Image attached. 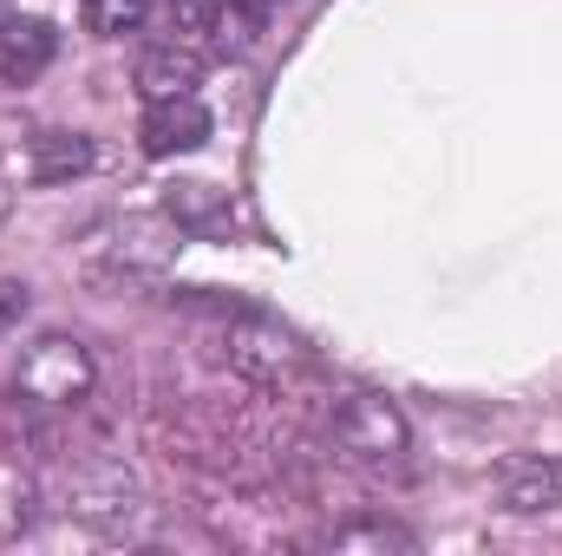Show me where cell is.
<instances>
[{
	"label": "cell",
	"instance_id": "cell-12",
	"mask_svg": "<svg viewBox=\"0 0 562 556\" xmlns=\"http://www.w3.org/2000/svg\"><path fill=\"white\" fill-rule=\"evenodd\" d=\"M33 524V478L20 465H0V537H20Z\"/></svg>",
	"mask_w": 562,
	"mask_h": 556
},
{
	"label": "cell",
	"instance_id": "cell-5",
	"mask_svg": "<svg viewBox=\"0 0 562 556\" xmlns=\"http://www.w3.org/2000/svg\"><path fill=\"white\" fill-rule=\"evenodd\" d=\"M72 511L86 518V524H125L132 511H138V478L119 465V458H92V465H79L72 471Z\"/></svg>",
	"mask_w": 562,
	"mask_h": 556
},
{
	"label": "cell",
	"instance_id": "cell-13",
	"mask_svg": "<svg viewBox=\"0 0 562 556\" xmlns=\"http://www.w3.org/2000/svg\"><path fill=\"white\" fill-rule=\"evenodd\" d=\"M144 13H150V0H86V20H92V33H105V40L138 33Z\"/></svg>",
	"mask_w": 562,
	"mask_h": 556
},
{
	"label": "cell",
	"instance_id": "cell-2",
	"mask_svg": "<svg viewBox=\"0 0 562 556\" xmlns=\"http://www.w3.org/2000/svg\"><path fill=\"white\" fill-rule=\"evenodd\" d=\"M334 445L360 465H400L413 445V425L400 413V400H386V393H347L334 407Z\"/></svg>",
	"mask_w": 562,
	"mask_h": 556
},
{
	"label": "cell",
	"instance_id": "cell-1",
	"mask_svg": "<svg viewBox=\"0 0 562 556\" xmlns=\"http://www.w3.org/2000/svg\"><path fill=\"white\" fill-rule=\"evenodd\" d=\"M92 387H99V360H92V347L72 341V334L33 341V347L20 354V367H13V393H20L26 407H46V413L86 407Z\"/></svg>",
	"mask_w": 562,
	"mask_h": 556
},
{
	"label": "cell",
	"instance_id": "cell-14",
	"mask_svg": "<svg viewBox=\"0 0 562 556\" xmlns=\"http://www.w3.org/2000/svg\"><path fill=\"white\" fill-rule=\"evenodd\" d=\"M26 314V281H0V327H13Z\"/></svg>",
	"mask_w": 562,
	"mask_h": 556
},
{
	"label": "cell",
	"instance_id": "cell-8",
	"mask_svg": "<svg viewBox=\"0 0 562 556\" xmlns=\"http://www.w3.org/2000/svg\"><path fill=\"white\" fill-rule=\"evenodd\" d=\"M164 216H170L177 230H190V236H223V230L236 223L229 190H216V184H203V177H177V184L164 190Z\"/></svg>",
	"mask_w": 562,
	"mask_h": 556
},
{
	"label": "cell",
	"instance_id": "cell-16",
	"mask_svg": "<svg viewBox=\"0 0 562 556\" xmlns=\"http://www.w3.org/2000/svg\"><path fill=\"white\" fill-rule=\"evenodd\" d=\"M262 7H269V0H262Z\"/></svg>",
	"mask_w": 562,
	"mask_h": 556
},
{
	"label": "cell",
	"instance_id": "cell-11",
	"mask_svg": "<svg viewBox=\"0 0 562 556\" xmlns=\"http://www.w3.org/2000/svg\"><path fill=\"white\" fill-rule=\"evenodd\" d=\"M327 551L340 556H386V551H419V537L393 518H353V524H334L327 531Z\"/></svg>",
	"mask_w": 562,
	"mask_h": 556
},
{
	"label": "cell",
	"instance_id": "cell-4",
	"mask_svg": "<svg viewBox=\"0 0 562 556\" xmlns=\"http://www.w3.org/2000/svg\"><path fill=\"white\" fill-rule=\"evenodd\" d=\"M497 504L510 518H550L562 511V458H543V452H517L497 465Z\"/></svg>",
	"mask_w": 562,
	"mask_h": 556
},
{
	"label": "cell",
	"instance_id": "cell-3",
	"mask_svg": "<svg viewBox=\"0 0 562 556\" xmlns=\"http://www.w3.org/2000/svg\"><path fill=\"white\" fill-rule=\"evenodd\" d=\"M223 354H229V367H236L243 380H262V387H281L288 374L307 367V354L281 334L262 308H243V314L223 321Z\"/></svg>",
	"mask_w": 562,
	"mask_h": 556
},
{
	"label": "cell",
	"instance_id": "cell-7",
	"mask_svg": "<svg viewBox=\"0 0 562 556\" xmlns=\"http://www.w3.org/2000/svg\"><path fill=\"white\" fill-rule=\"evenodd\" d=\"M59 53V33L33 13H0V79L7 86H33Z\"/></svg>",
	"mask_w": 562,
	"mask_h": 556
},
{
	"label": "cell",
	"instance_id": "cell-10",
	"mask_svg": "<svg viewBox=\"0 0 562 556\" xmlns=\"http://www.w3.org/2000/svg\"><path fill=\"white\" fill-rule=\"evenodd\" d=\"M196 79H203V59H196L190 46H177V40L150 46V53L138 59V92H144V105H150V99H183V92H196Z\"/></svg>",
	"mask_w": 562,
	"mask_h": 556
},
{
	"label": "cell",
	"instance_id": "cell-15",
	"mask_svg": "<svg viewBox=\"0 0 562 556\" xmlns=\"http://www.w3.org/2000/svg\"><path fill=\"white\" fill-rule=\"evenodd\" d=\"M7 216H13V184L0 177V223H7Z\"/></svg>",
	"mask_w": 562,
	"mask_h": 556
},
{
	"label": "cell",
	"instance_id": "cell-9",
	"mask_svg": "<svg viewBox=\"0 0 562 556\" xmlns=\"http://www.w3.org/2000/svg\"><path fill=\"white\" fill-rule=\"evenodd\" d=\"M99 164V151L86 132H40L33 151H26V177L33 184H72V177H86Z\"/></svg>",
	"mask_w": 562,
	"mask_h": 556
},
{
	"label": "cell",
	"instance_id": "cell-6",
	"mask_svg": "<svg viewBox=\"0 0 562 556\" xmlns=\"http://www.w3.org/2000/svg\"><path fill=\"white\" fill-rule=\"evenodd\" d=\"M203 138H210V112H203L196 92H183V99H150V105H144V125H138L144 157H183V151H196Z\"/></svg>",
	"mask_w": 562,
	"mask_h": 556
}]
</instances>
